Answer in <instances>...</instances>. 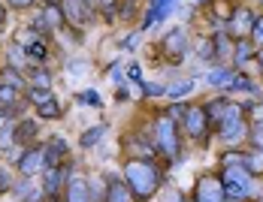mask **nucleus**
<instances>
[{"label": "nucleus", "instance_id": "obj_1", "mask_svg": "<svg viewBox=\"0 0 263 202\" xmlns=\"http://www.w3.org/2000/svg\"><path fill=\"white\" fill-rule=\"evenodd\" d=\"M124 184L130 187L133 199H148L160 187V172L152 160H127L124 163Z\"/></svg>", "mask_w": 263, "mask_h": 202}, {"label": "nucleus", "instance_id": "obj_2", "mask_svg": "<svg viewBox=\"0 0 263 202\" xmlns=\"http://www.w3.org/2000/svg\"><path fill=\"white\" fill-rule=\"evenodd\" d=\"M221 184H224V196H230V199H245V196L251 193V172L245 169V163L224 166Z\"/></svg>", "mask_w": 263, "mask_h": 202}, {"label": "nucleus", "instance_id": "obj_3", "mask_svg": "<svg viewBox=\"0 0 263 202\" xmlns=\"http://www.w3.org/2000/svg\"><path fill=\"white\" fill-rule=\"evenodd\" d=\"M155 139H158V148L166 157H179V130H176V121H170L166 115H160L158 124H155Z\"/></svg>", "mask_w": 263, "mask_h": 202}, {"label": "nucleus", "instance_id": "obj_4", "mask_svg": "<svg viewBox=\"0 0 263 202\" xmlns=\"http://www.w3.org/2000/svg\"><path fill=\"white\" fill-rule=\"evenodd\" d=\"M224 184L215 175H203L194 187V202H224Z\"/></svg>", "mask_w": 263, "mask_h": 202}, {"label": "nucleus", "instance_id": "obj_5", "mask_svg": "<svg viewBox=\"0 0 263 202\" xmlns=\"http://www.w3.org/2000/svg\"><path fill=\"white\" fill-rule=\"evenodd\" d=\"M218 127H221V139H224V142H233V139H239V136L245 133V121H242V109L230 103V109H227L224 121H221Z\"/></svg>", "mask_w": 263, "mask_h": 202}, {"label": "nucleus", "instance_id": "obj_6", "mask_svg": "<svg viewBox=\"0 0 263 202\" xmlns=\"http://www.w3.org/2000/svg\"><path fill=\"white\" fill-rule=\"evenodd\" d=\"M184 127H187V133H191L194 139H203V136H206L209 118H206L203 106H187V109H184Z\"/></svg>", "mask_w": 263, "mask_h": 202}, {"label": "nucleus", "instance_id": "obj_7", "mask_svg": "<svg viewBox=\"0 0 263 202\" xmlns=\"http://www.w3.org/2000/svg\"><path fill=\"white\" fill-rule=\"evenodd\" d=\"M58 6H61V12H64V22H70V25H85V22H91V6H88L85 0H61Z\"/></svg>", "mask_w": 263, "mask_h": 202}, {"label": "nucleus", "instance_id": "obj_8", "mask_svg": "<svg viewBox=\"0 0 263 202\" xmlns=\"http://www.w3.org/2000/svg\"><path fill=\"white\" fill-rule=\"evenodd\" d=\"M163 46H166V54L173 57V64H182V57L187 54V33H184V27H173L166 33Z\"/></svg>", "mask_w": 263, "mask_h": 202}, {"label": "nucleus", "instance_id": "obj_9", "mask_svg": "<svg viewBox=\"0 0 263 202\" xmlns=\"http://www.w3.org/2000/svg\"><path fill=\"white\" fill-rule=\"evenodd\" d=\"M251 30H254V15H251V9H236V12L230 15V33L248 39Z\"/></svg>", "mask_w": 263, "mask_h": 202}, {"label": "nucleus", "instance_id": "obj_10", "mask_svg": "<svg viewBox=\"0 0 263 202\" xmlns=\"http://www.w3.org/2000/svg\"><path fill=\"white\" fill-rule=\"evenodd\" d=\"M43 163H46V151H43V148H27L25 157L18 160V169H22L25 178H27V175H36V172L43 169Z\"/></svg>", "mask_w": 263, "mask_h": 202}, {"label": "nucleus", "instance_id": "obj_11", "mask_svg": "<svg viewBox=\"0 0 263 202\" xmlns=\"http://www.w3.org/2000/svg\"><path fill=\"white\" fill-rule=\"evenodd\" d=\"M106 202H133L130 187L118 178H106Z\"/></svg>", "mask_w": 263, "mask_h": 202}, {"label": "nucleus", "instance_id": "obj_12", "mask_svg": "<svg viewBox=\"0 0 263 202\" xmlns=\"http://www.w3.org/2000/svg\"><path fill=\"white\" fill-rule=\"evenodd\" d=\"M67 202H91V190H88L85 178L73 175L67 181Z\"/></svg>", "mask_w": 263, "mask_h": 202}, {"label": "nucleus", "instance_id": "obj_13", "mask_svg": "<svg viewBox=\"0 0 263 202\" xmlns=\"http://www.w3.org/2000/svg\"><path fill=\"white\" fill-rule=\"evenodd\" d=\"M176 9V0H152V6H148V15H145V22H142V27L155 25V22H160L163 15H170Z\"/></svg>", "mask_w": 263, "mask_h": 202}, {"label": "nucleus", "instance_id": "obj_14", "mask_svg": "<svg viewBox=\"0 0 263 202\" xmlns=\"http://www.w3.org/2000/svg\"><path fill=\"white\" fill-rule=\"evenodd\" d=\"M227 109H230V100H212V103L203 106V112H206L209 124H221V121H224V115H227Z\"/></svg>", "mask_w": 263, "mask_h": 202}, {"label": "nucleus", "instance_id": "obj_15", "mask_svg": "<svg viewBox=\"0 0 263 202\" xmlns=\"http://www.w3.org/2000/svg\"><path fill=\"white\" fill-rule=\"evenodd\" d=\"M43 151H46V166L52 169V166H58V160H61V154L67 151V145H64L61 139H52V142H49V145H46Z\"/></svg>", "mask_w": 263, "mask_h": 202}, {"label": "nucleus", "instance_id": "obj_16", "mask_svg": "<svg viewBox=\"0 0 263 202\" xmlns=\"http://www.w3.org/2000/svg\"><path fill=\"white\" fill-rule=\"evenodd\" d=\"M67 175V166H52L49 172H46V190H49V196L58 193V187H61V178Z\"/></svg>", "mask_w": 263, "mask_h": 202}, {"label": "nucleus", "instance_id": "obj_17", "mask_svg": "<svg viewBox=\"0 0 263 202\" xmlns=\"http://www.w3.org/2000/svg\"><path fill=\"white\" fill-rule=\"evenodd\" d=\"M43 25H49V27H61L64 25V12H61V6L49 3V6L43 9Z\"/></svg>", "mask_w": 263, "mask_h": 202}, {"label": "nucleus", "instance_id": "obj_18", "mask_svg": "<svg viewBox=\"0 0 263 202\" xmlns=\"http://www.w3.org/2000/svg\"><path fill=\"white\" fill-rule=\"evenodd\" d=\"M103 136H106V127H91V130H85L79 136V145L82 148H91V145H97Z\"/></svg>", "mask_w": 263, "mask_h": 202}, {"label": "nucleus", "instance_id": "obj_19", "mask_svg": "<svg viewBox=\"0 0 263 202\" xmlns=\"http://www.w3.org/2000/svg\"><path fill=\"white\" fill-rule=\"evenodd\" d=\"M0 85H9V88H15V91H18V88L25 85V78L18 76V70H15V67H3V70H0Z\"/></svg>", "mask_w": 263, "mask_h": 202}, {"label": "nucleus", "instance_id": "obj_20", "mask_svg": "<svg viewBox=\"0 0 263 202\" xmlns=\"http://www.w3.org/2000/svg\"><path fill=\"white\" fill-rule=\"evenodd\" d=\"M230 82H233V70L218 67V70H212L209 73V85H215V88H227Z\"/></svg>", "mask_w": 263, "mask_h": 202}, {"label": "nucleus", "instance_id": "obj_21", "mask_svg": "<svg viewBox=\"0 0 263 202\" xmlns=\"http://www.w3.org/2000/svg\"><path fill=\"white\" fill-rule=\"evenodd\" d=\"M245 169L251 172V175H263V151H251V154H245Z\"/></svg>", "mask_w": 263, "mask_h": 202}, {"label": "nucleus", "instance_id": "obj_22", "mask_svg": "<svg viewBox=\"0 0 263 202\" xmlns=\"http://www.w3.org/2000/svg\"><path fill=\"white\" fill-rule=\"evenodd\" d=\"M233 54H236L239 64L251 60V57H254V43H251V39H239V43H236V51H233Z\"/></svg>", "mask_w": 263, "mask_h": 202}, {"label": "nucleus", "instance_id": "obj_23", "mask_svg": "<svg viewBox=\"0 0 263 202\" xmlns=\"http://www.w3.org/2000/svg\"><path fill=\"white\" fill-rule=\"evenodd\" d=\"M33 136H36V124L33 121H22L15 127V142H30Z\"/></svg>", "mask_w": 263, "mask_h": 202}, {"label": "nucleus", "instance_id": "obj_24", "mask_svg": "<svg viewBox=\"0 0 263 202\" xmlns=\"http://www.w3.org/2000/svg\"><path fill=\"white\" fill-rule=\"evenodd\" d=\"M27 57H33L36 64H46V60H49V49H46V43H40V39L30 43V46H27Z\"/></svg>", "mask_w": 263, "mask_h": 202}, {"label": "nucleus", "instance_id": "obj_25", "mask_svg": "<svg viewBox=\"0 0 263 202\" xmlns=\"http://www.w3.org/2000/svg\"><path fill=\"white\" fill-rule=\"evenodd\" d=\"M15 100H18V91H15V88H9V85H0V109L15 106Z\"/></svg>", "mask_w": 263, "mask_h": 202}, {"label": "nucleus", "instance_id": "obj_26", "mask_svg": "<svg viewBox=\"0 0 263 202\" xmlns=\"http://www.w3.org/2000/svg\"><path fill=\"white\" fill-rule=\"evenodd\" d=\"M40 118H52V121H54V118H61V106H58V100H54V97L40 106Z\"/></svg>", "mask_w": 263, "mask_h": 202}, {"label": "nucleus", "instance_id": "obj_27", "mask_svg": "<svg viewBox=\"0 0 263 202\" xmlns=\"http://www.w3.org/2000/svg\"><path fill=\"white\" fill-rule=\"evenodd\" d=\"M187 91H194V82H191V78L176 82V85H170V88H166V94H170V97H184Z\"/></svg>", "mask_w": 263, "mask_h": 202}, {"label": "nucleus", "instance_id": "obj_28", "mask_svg": "<svg viewBox=\"0 0 263 202\" xmlns=\"http://www.w3.org/2000/svg\"><path fill=\"white\" fill-rule=\"evenodd\" d=\"M30 82H33V88H49V85H52V73H46V70H30Z\"/></svg>", "mask_w": 263, "mask_h": 202}, {"label": "nucleus", "instance_id": "obj_29", "mask_svg": "<svg viewBox=\"0 0 263 202\" xmlns=\"http://www.w3.org/2000/svg\"><path fill=\"white\" fill-rule=\"evenodd\" d=\"M9 57H12V64H9V67H15V70H18V67L25 64L27 51H22V46H18V43H12V46H9Z\"/></svg>", "mask_w": 263, "mask_h": 202}, {"label": "nucleus", "instance_id": "obj_30", "mask_svg": "<svg viewBox=\"0 0 263 202\" xmlns=\"http://www.w3.org/2000/svg\"><path fill=\"white\" fill-rule=\"evenodd\" d=\"M15 145V130L12 127H0V148L6 151V148H12Z\"/></svg>", "mask_w": 263, "mask_h": 202}, {"label": "nucleus", "instance_id": "obj_31", "mask_svg": "<svg viewBox=\"0 0 263 202\" xmlns=\"http://www.w3.org/2000/svg\"><path fill=\"white\" fill-rule=\"evenodd\" d=\"M27 97H30V100L36 103V106H43L46 100H52V94H49V88H30V91H27Z\"/></svg>", "mask_w": 263, "mask_h": 202}, {"label": "nucleus", "instance_id": "obj_32", "mask_svg": "<svg viewBox=\"0 0 263 202\" xmlns=\"http://www.w3.org/2000/svg\"><path fill=\"white\" fill-rule=\"evenodd\" d=\"M212 46H215V57H218V54H227V51H230V39H227L224 33H218V36L212 39Z\"/></svg>", "mask_w": 263, "mask_h": 202}, {"label": "nucleus", "instance_id": "obj_33", "mask_svg": "<svg viewBox=\"0 0 263 202\" xmlns=\"http://www.w3.org/2000/svg\"><path fill=\"white\" fill-rule=\"evenodd\" d=\"M230 88H233V91H254L251 78H245V76H233V82H230Z\"/></svg>", "mask_w": 263, "mask_h": 202}, {"label": "nucleus", "instance_id": "obj_34", "mask_svg": "<svg viewBox=\"0 0 263 202\" xmlns=\"http://www.w3.org/2000/svg\"><path fill=\"white\" fill-rule=\"evenodd\" d=\"M139 85H142V94H148V97H160V94H166V88L152 85V82H139Z\"/></svg>", "mask_w": 263, "mask_h": 202}, {"label": "nucleus", "instance_id": "obj_35", "mask_svg": "<svg viewBox=\"0 0 263 202\" xmlns=\"http://www.w3.org/2000/svg\"><path fill=\"white\" fill-rule=\"evenodd\" d=\"M184 109H187L184 103H176V106H170V112H166V118H170V121H179V118H182V121H184Z\"/></svg>", "mask_w": 263, "mask_h": 202}, {"label": "nucleus", "instance_id": "obj_36", "mask_svg": "<svg viewBox=\"0 0 263 202\" xmlns=\"http://www.w3.org/2000/svg\"><path fill=\"white\" fill-rule=\"evenodd\" d=\"M163 202H184L182 190H179V187H166V190H163Z\"/></svg>", "mask_w": 263, "mask_h": 202}, {"label": "nucleus", "instance_id": "obj_37", "mask_svg": "<svg viewBox=\"0 0 263 202\" xmlns=\"http://www.w3.org/2000/svg\"><path fill=\"white\" fill-rule=\"evenodd\" d=\"M79 103H88V106H100V94L97 91H82Z\"/></svg>", "mask_w": 263, "mask_h": 202}, {"label": "nucleus", "instance_id": "obj_38", "mask_svg": "<svg viewBox=\"0 0 263 202\" xmlns=\"http://www.w3.org/2000/svg\"><path fill=\"white\" fill-rule=\"evenodd\" d=\"M15 43H18V46H25V51H27V46H30V43H36V39H33V30H18Z\"/></svg>", "mask_w": 263, "mask_h": 202}, {"label": "nucleus", "instance_id": "obj_39", "mask_svg": "<svg viewBox=\"0 0 263 202\" xmlns=\"http://www.w3.org/2000/svg\"><path fill=\"white\" fill-rule=\"evenodd\" d=\"M9 187H12V178H9V169H3V166H0V193H6Z\"/></svg>", "mask_w": 263, "mask_h": 202}, {"label": "nucleus", "instance_id": "obj_40", "mask_svg": "<svg viewBox=\"0 0 263 202\" xmlns=\"http://www.w3.org/2000/svg\"><path fill=\"white\" fill-rule=\"evenodd\" d=\"M251 142L257 145V151H263V124L254 127V133H251Z\"/></svg>", "mask_w": 263, "mask_h": 202}, {"label": "nucleus", "instance_id": "obj_41", "mask_svg": "<svg viewBox=\"0 0 263 202\" xmlns=\"http://www.w3.org/2000/svg\"><path fill=\"white\" fill-rule=\"evenodd\" d=\"M200 57H203V60H212V57H215V46H212V43H203V46H200Z\"/></svg>", "mask_w": 263, "mask_h": 202}, {"label": "nucleus", "instance_id": "obj_42", "mask_svg": "<svg viewBox=\"0 0 263 202\" xmlns=\"http://www.w3.org/2000/svg\"><path fill=\"white\" fill-rule=\"evenodd\" d=\"M91 202H106V190L100 184H94V190H91Z\"/></svg>", "mask_w": 263, "mask_h": 202}, {"label": "nucleus", "instance_id": "obj_43", "mask_svg": "<svg viewBox=\"0 0 263 202\" xmlns=\"http://www.w3.org/2000/svg\"><path fill=\"white\" fill-rule=\"evenodd\" d=\"M27 193H30V181H18V184H15V196H27Z\"/></svg>", "mask_w": 263, "mask_h": 202}, {"label": "nucleus", "instance_id": "obj_44", "mask_svg": "<svg viewBox=\"0 0 263 202\" xmlns=\"http://www.w3.org/2000/svg\"><path fill=\"white\" fill-rule=\"evenodd\" d=\"M251 33H254L257 43H263V18H254V30H251Z\"/></svg>", "mask_w": 263, "mask_h": 202}, {"label": "nucleus", "instance_id": "obj_45", "mask_svg": "<svg viewBox=\"0 0 263 202\" xmlns=\"http://www.w3.org/2000/svg\"><path fill=\"white\" fill-rule=\"evenodd\" d=\"M67 70H70V73H88V64H79V60L73 64V60H70V64H67Z\"/></svg>", "mask_w": 263, "mask_h": 202}, {"label": "nucleus", "instance_id": "obj_46", "mask_svg": "<svg viewBox=\"0 0 263 202\" xmlns=\"http://www.w3.org/2000/svg\"><path fill=\"white\" fill-rule=\"evenodd\" d=\"M30 3H33V0H9V6H12V9H27Z\"/></svg>", "mask_w": 263, "mask_h": 202}, {"label": "nucleus", "instance_id": "obj_47", "mask_svg": "<svg viewBox=\"0 0 263 202\" xmlns=\"http://www.w3.org/2000/svg\"><path fill=\"white\" fill-rule=\"evenodd\" d=\"M127 76H130L133 82H142V73H139V67H136V64H133L130 70H127Z\"/></svg>", "mask_w": 263, "mask_h": 202}, {"label": "nucleus", "instance_id": "obj_48", "mask_svg": "<svg viewBox=\"0 0 263 202\" xmlns=\"http://www.w3.org/2000/svg\"><path fill=\"white\" fill-rule=\"evenodd\" d=\"M136 43H139V33H133V36H127V39H124V49H133Z\"/></svg>", "mask_w": 263, "mask_h": 202}, {"label": "nucleus", "instance_id": "obj_49", "mask_svg": "<svg viewBox=\"0 0 263 202\" xmlns=\"http://www.w3.org/2000/svg\"><path fill=\"white\" fill-rule=\"evenodd\" d=\"M115 100H118V103L127 100V88H118V91H115Z\"/></svg>", "mask_w": 263, "mask_h": 202}, {"label": "nucleus", "instance_id": "obj_50", "mask_svg": "<svg viewBox=\"0 0 263 202\" xmlns=\"http://www.w3.org/2000/svg\"><path fill=\"white\" fill-rule=\"evenodd\" d=\"M254 115H257V121L263 124V106H254Z\"/></svg>", "mask_w": 263, "mask_h": 202}, {"label": "nucleus", "instance_id": "obj_51", "mask_svg": "<svg viewBox=\"0 0 263 202\" xmlns=\"http://www.w3.org/2000/svg\"><path fill=\"white\" fill-rule=\"evenodd\" d=\"M3 22H6V9L0 6V25H3Z\"/></svg>", "mask_w": 263, "mask_h": 202}, {"label": "nucleus", "instance_id": "obj_52", "mask_svg": "<svg viewBox=\"0 0 263 202\" xmlns=\"http://www.w3.org/2000/svg\"><path fill=\"white\" fill-rule=\"evenodd\" d=\"M3 118H6V109H0V121H3Z\"/></svg>", "mask_w": 263, "mask_h": 202}, {"label": "nucleus", "instance_id": "obj_53", "mask_svg": "<svg viewBox=\"0 0 263 202\" xmlns=\"http://www.w3.org/2000/svg\"><path fill=\"white\" fill-rule=\"evenodd\" d=\"M257 57H260V73H263V51H260V54H257Z\"/></svg>", "mask_w": 263, "mask_h": 202}, {"label": "nucleus", "instance_id": "obj_54", "mask_svg": "<svg viewBox=\"0 0 263 202\" xmlns=\"http://www.w3.org/2000/svg\"><path fill=\"white\" fill-rule=\"evenodd\" d=\"M49 202H64V199H54V196H52V199H49Z\"/></svg>", "mask_w": 263, "mask_h": 202}]
</instances>
